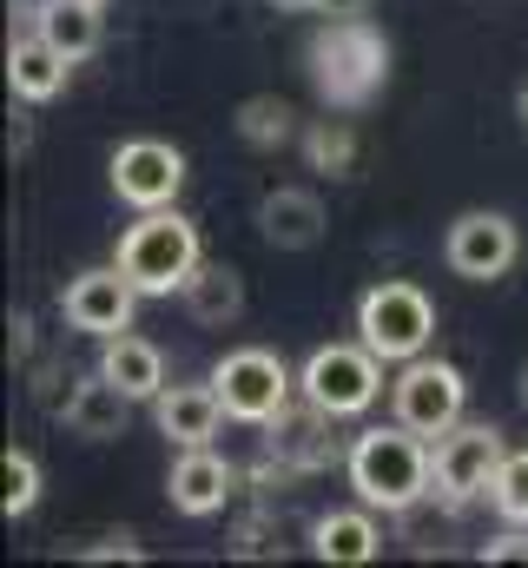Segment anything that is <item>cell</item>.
Listing matches in <instances>:
<instances>
[{
  "instance_id": "18",
  "label": "cell",
  "mask_w": 528,
  "mask_h": 568,
  "mask_svg": "<svg viewBox=\"0 0 528 568\" xmlns=\"http://www.w3.org/2000/svg\"><path fill=\"white\" fill-rule=\"evenodd\" d=\"M311 549L317 562H337V568H357V562H377L384 549V529H377V509H331L311 523Z\"/></svg>"
},
{
  "instance_id": "31",
  "label": "cell",
  "mask_w": 528,
  "mask_h": 568,
  "mask_svg": "<svg viewBox=\"0 0 528 568\" xmlns=\"http://www.w3.org/2000/svg\"><path fill=\"white\" fill-rule=\"evenodd\" d=\"M516 120H522V126H528V87H522V93H516Z\"/></svg>"
},
{
  "instance_id": "7",
  "label": "cell",
  "mask_w": 528,
  "mask_h": 568,
  "mask_svg": "<svg viewBox=\"0 0 528 568\" xmlns=\"http://www.w3.org/2000/svg\"><path fill=\"white\" fill-rule=\"evenodd\" d=\"M509 443L496 424H456L436 436V496L443 509H469L496 489V469H502Z\"/></svg>"
},
{
  "instance_id": "32",
  "label": "cell",
  "mask_w": 528,
  "mask_h": 568,
  "mask_svg": "<svg viewBox=\"0 0 528 568\" xmlns=\"http://www.w3.org/2000/svg\"><path fill=\"white\" fill-rule=\"evenodd\" d=\"M522 410H528V364H522Z\"/></svg>"
},
{
  "instance_id": "28",
  "label": "cell",
  "mask_w": 528,
  "mask_h": 568,
  "mask_svg": "<svg viewBox=\"0 0 528 568\" xmlns=\"http://www.w3.org/2000/svg\"><path fill=\"white\" fill-rule=\"evenodd\" d=\"M7 331H13V364H27V357H33V317H27V311H13V324H7Z\"/></svg>"
},
{
  "instance_id": "26",
  "label": "cell",
  "mask_w": 528,
  "mask_h": 568,
  "mask_svg": "<svg viewBox=\"0 0 528 568\" xmlns=\"http://www.w3.org/2000/svg\"><path fill=\"white\" fill-rule=\"evenodd\" d=\"M483 562H528V523H509V536H489Z\"/></svg>"
},
{
  "instance_id": "17",
  "label": "cell",
  "mask_w": 528,
  "mask_h": 568,
  "mask_svg": "<svg viewBox=\"0 0 528 568\" xmlns=\"http://www.w3.org/2000/svg\"><path fill=\"white\" fill-rule=\"evenodd\" d=\"M67 73H73V60L40 33V27H27L20 40H13V53H7V80H13V100H27V106H47V100H60V87H67Z\"/></svg>"
},
{
  "instance_id": "4",
  "label": "cell",
  "mask_w": 528,
  "mask_h": 568,
  "mask_svg": "<svg viewBox=\"0 0 528 568\" xmlns=\"http://www.w3.org/2000/svg\"><path fill=\"white\" fill-rule=\"evenodd\" d=\"M357 337L384 357V364H409V357H423L429 344H436V304H429V291L409 278H384L364 291V304H357Z\"/></svg>"
},
{
  "instance_id": "24",
  "label": "cell",
  "mask_w": 528,
  "mask_h": 568,
  "mask_svg": "<svg viewBox=\"0 0 528 568\" xmlns=\"http://www.w3.org/2000/svg\"><path fill=\"white\" fill-rule=\"evenodd\" d=\"M489 503H496V516H502V523H528V443L502 456V469H496V489H489Z\"/></svg>"
},
{
  "instance_id": "12",
  "label": "cell",
  "mask_w": 528,
  "mask_h": 568,
  "mask_svg": "<svg viewBox=\"0 0 528 568\" xmlns=\"http://www.w3.org/2000/svg\"><path fill=\"white\" fill-rule=\"evenodd\" d=\"M331 424H337V417H331V410H317V404L297 390V404H284V410L264 424V429H271V436H264V449H271L277 463H291L297 476L331 469V463H337V429H331Z\"/></svg>"
},
{
  "instance_id": "22",
  "label": "cell",
  "mask_w": 528,
  "mask_h": 568,
  "mask_svg": "<svg viewBox=\"0 0 528 568\" xmlns=\"http://www.w3.org/2000/svg\"><path fill=\"white\" fill-rule=\"evenodd\" d=\"M238 140L258 145V152H277V145L297 140V113H291V100H277V93H258V100H245L238 106Z\"/></svg>"
},
{
  "instance_id": "6",
  "label": "cell",
  "mask_w": 528,
  "mask_h": 568,
  "mask_svg": "<svg viewBox=\"0 0 528 568\" xmlns=\"http://www.w3.org/2000/svg\"><path fill=\"white\" fill-rule=\"evenodd\" d=\"M212 384H219V397H225V417L232 424H271L291 397H297V377H291V364L277 357V351H264V344H245V351H225L219 364H212Z\"/></svg>"
},
{
  "instance_id": "30",
  "label": "cell",
  "mask_w": 528,
  "mask_h": 568,
  "mask_svg": "<svg viewBox=\"0 0 528 568\" xmlns=\"http://www.w3.org/2000/svg\"><path fill=\"white\" fill-rule=\"evenodd\" d=\"M370 0H324V13H364Z\"/></svg>"
},
{
  "instance_id": "11",
  "label": "cell",
  "mask_w": 528,
  "mask_h": 568,
  "mask_svg": "<svg viewBox=\"0 0 528 568\" xmlns=\"http://www.w3.org/2000/svg\"><path fill=\"white\" fill-rule=\"evenodd\" d=\"M113 192L132 212H159L185 192V152L165 140H126L113 152Z\"/></svg>"
},
{
  "instance_id": "25",
  "label": "cell",
  "mask_w": 528,
  "mask_h": 568,
  "mask_svg": "<svg viewBox=\"0 0 528 568\" xmlns=\"http://www.w3.org/2000/svg\"><path fill=\"white\" fill-rule=\"evenodd\" d=\"M33 503H40V463H33V449H7V496H0L7 523H20Z\"/></svg>"
},
{
  "instance_id": "10",
  "label": "cell",
  "mask_w": 528,
  "mask_h": 568,
  "mask_svg": "<svg viewBox=\"0 0 528 568\" xmlns=\"http://www.w3.org/2000/svg\"><path fill=\"white\" fill-rule=\"evenodd\" d=\"M145 291L120 272V258L113 265H93V272H80V278L60 291V311H67V324L80 331V337H120L132 331V304H139Z\"/></svg>"
},
{
  "instance_id": "13",
  "label": "cell",
  "mask_w": 528,
  "mask_h": 568,
  "mask_svg": "<svg viewBox=\"0 0 528 568\" xmlns=\"http://www.w3.org/2000/svg\"><path fill=\"white\" fill-rule=\"evenodd\" d=\"M232 489H238V469H232L212 443L179 449V463H172V476H165V496H172L179 516H212V509H225Z\"/></svg>"
},
{
  "instance_id": "3",
  "label": "cell",
  "mask_w": 528,
  "mask_h": 568,
  "mask_svg": "<svg viewBox=\"0 0 528 568\" xmlns=\"http://www.w3.org/2000/svg\"><path fill=\"white\" fill-rule=\"evenodd\" d=\"M199 265H205V258H199V225H192L185 212H172V205L139 212L126 232H120V272H126L145 297L185 291V278H192Z\"/></svg>"
},
{
  "instance_id": "14",
  "label": "cell",
  "mask_w": 528,
  "mask_h": 568,
  "mask_svg": "<svg viewBox=\"0 0 528 568\" xmlns=\"http://www.w3.org/2000/svg\"><path fill=\"white\" fill-rule=\"evenodd\" d=\"M132 404H139V397H126L106 371H93V377H80V384L67 390L60 424L73 429V436H87V443H113V436H126Z\"/></svg>"
},
{
  "instance_id": "21",
  "label": "cell",
  "mask_w": 528,
  "mask_h": 568,
  "mask_svg": "<svg viewBox=\"0 0 528 568\" xmlns=\"http://www.w3.org/2000/svg\"><path fill=\"white\" fill-rule=\"evenodd\" d=\"M179 297H185V311L199 324H232L245 311V284H238V272H225V265H199Z\"/></svg>"
},
{
  "instance_id": "19",
  "label": "cell",
  "mask_w": 528,
  "mask_h": 568,
  "mask_svg": "<svg viewBox=\"0 0 528 568\" xmlns=\"http://www.w3.org/2000/svg\"><path fill=\"white\" fill-rule=\"evenodd\" d=\"M100 371H106L126 397H139V404H152V397L165 390V357H159V344H145V337H132V331H120V337L100 344Z\"/></svg>"
},
{
  "instance_id": "15",
  "label": "cell",
  "mask_w": 528,
  "mask_h": 568,
  "mask_svg": "<svg viewBox=\"0 0 528 568\" xmlns=\"http://www.w3.org/2000/svg\"><path fill=\"white\" fill-rule=\"evenodd\" d=\"M152 410H159V436L179 443V449L212 443L219 424H225V397H219V384H165V390L152 397Z\"/></svg>"
},
{
  "instance_id": "9",
  "label": "cell",
  "mask_w": 528,
  "mask_h": 568,
  "mask_svg": "<svg viewBox=\"0 0 528 568\" xmlns=\"http://www.w3.org/2000/svg\"><path fill=\"white\" fill-rule=\"evenodd\" d=\"M443 258H449L456 278L496 284V278H509V265L522 258V232L502 212H463L449 225V239H443Z\"/></svg>"
},
{
  "instance_id": "20",
  "label": "cell",
  "mask_w": 528,
  "mask_h": 568,
  "mask_svg": "<svg viewBox=\"0 0 528 568\" xmlns=\"http://www.w3.org/2000/svg\"><path fill=\"white\" fill-rule=\"evenodd\" d=\"M33 27H40L73 67L93 60V53H100V33H106V27H100V0H40V7H33Z\"/></svg>"
},
{
  "instance_id": "33",
  "label": "cell",
  "mask_w": 528,
  "mask_h": 568,
  "mask_svg": "<svg viewBox=\"0 0 528 568\" xmlns=\"http://www.w3.org/2000/svg\"><path fill=\"white\" fill-rule=\"evenodd\" d=\"M100 7H106V0H100Z\"/></svg>"
},
{
  "instance_id": "29",
  "label": "cell",
  "mask_w": 528,
  "mask_h": 568,
  "mask_svg": "<svg viewBox=\"0 0 528 568\" xmlns=\"http://www.w3.org/2000/svg\"><path fill=\"white\" fill-rule=\"evenodd\" d=\"M277 13H311V7H324V0H271Z\"/></svg>"
},
{
  "instance_id": "16",
  "label": "cell",
  "mask_w": 528,
  "mask_h": 568,
  "mask_svg": "<svg viewBox=\"0 0 528 568\" xmlns=\"http://www.w3.org/2000/svg\"><path fill=\"white\" fill-rule=\"evenodd\" d=\"M258 232H264V245H277V252H311V245L324 239V199L304 192V185L264 192L258 199Z\"/></svg>"
},
{
  "instance_id": "5",
  "label": "cell",
  "mask_w": 528,
  "mask_h": 568,
  "mask_svg": "<svg viewBox=\"0 0 528 568\" xmlns=\"http://www.w3.org/2000/svg\"><path fill=\"white\" fill-rule=\"evenodd\" d=\"M297 390H304L317 410H331V417H364V410L384 397V357H377L364 337H357V344H324V351L304 357Z\"/></svg>"
},
{
  "instance_id": "2",
  "label": "cell",
  "mask_w": 528,
  "mask_h": 568,
  "mask_svg": "<svg viewBox=\"0 0 528 568\" xmlns=\"http://www.w3.org/2000/svg\"><path fill=\"white\" fill-rule=\"evenodd\" d=\"M390 80V40L364 13H331V27L311 33V87L324 106L357 113L384 93Z\"/></svg>"
},
{
  "instance_id": "8",
  "label": "cell",
  "mask_w": 528,
  "mask_h": 568,
  "mask_svg": "<svg viewBox=\"0 0 528 568\" xmlns=\"http://www.w3.org/2000/svg\"><path fill=\"white\" fill-rule=\"evenodd\" d=\"M463 404H469V384H463V371L456 364H443V357H409V364H396L390 377V410L396 424L423 429V436H443V429L463 424Z\"/></svg>"
},
{
  "instance_id": "1",
  "label": "cell",
  "mask_w": 528,
  "mask_h": 568,
  "mask_svg": "<svg viewBox=\"0 0 528 568\" xmlns=\"http://www.w3.org/2000/svg\"><path fill=\"white\" fill-rule=\"evenodd\" d=\"M344 476H351L357 503H370L384 516H403V509L436 496V449H429L423 429H409V424L364 429L344 449Z\"/></svg>"
},
{
  "instance_id": "27",
  "label": "cell",
  "mask_w": 528,
  "mask_h": 568,
  "mask_svg": "<svg viewBox=\"0 0 528 568\" xmlns=\"http://www.w3.org/2000/svg\"><path fill=\"white\" fill-rule=\"evenodd\" d=\"M80 556H87V562H113V556H120V562H139V556H145V549H139V542H132V536H106V542H100V549H80Z\"/></svg>"
},
{
  "instance_id": "23",
  "label": "cell",
  "mask_w": 528,
  "mask_h": 568,
  "mask_svg": "<svg viewBox=\"0 0 528 568\" xmlns=\"http://www.w3.org/2000/svg\"><path fill=\"white\" fill-rule=\"evenodd\" d=\"M304 152H311V165L331 172V179H344V172L357 165V140H351L344 120H317V126L304 133Z\"/></svg>"
}]
</instances>
